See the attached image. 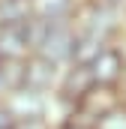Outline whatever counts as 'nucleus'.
Returning a JSON list of instances; mask_svg holds the SVG:
<instances>
[{
    "label": "nucleus",
    "mask_w": 126,
    "mask_h": 129,
    "mask_svg": "<svg viewBox=\"0 0 126 129\" xmlns=\"http://www.w3.org/2000/svg\"><path fill=\"white\" fill-rule=\"evenodd\" d=\"M117 102H120V96H117L114 87H96V84H93L90 93L75 105V111L84 114L87 120H93L96 126H99V120H105L111 111H117Z\"/></svg>",
    "instance_id": "20e7f679"
},
{
    "label": "nucleus",
    "mask_w": 126,
    "mask_h": 129,
    "mask_svg": "<svg viewBox=\"0 0 126 129\" xmlns=\"http://www.w3.org/2000/svg\"><path fill=\"white\" fill-rule=\"evenodd\" d=\"M57 78V63L39 57V54H30L24 60V87L27 90H36V93H45Z\"/></svg>",
    "instance_id": "39448f33"
},
{
    "label": "nucleus",
    "mask_w": 126,
    "mask_h": 129,
    "mask_svg": "<svg viewBox=\"0 0 126 129\" xmlns=\"http://www.w3.org/2000/svg\"><path fill=\"white\" fill-rule=\"evenodd\" d=\"M96 129H126V111H111L105 120H99Z\"/></svg>",
    "instance_id": "ddd939ff"
},
{
    "label": "nucleus",
    "mask_w": 126,
    "mask_h": 129,
    "mask_svg": "<svg viewBox=\"0 0 126 129\" xmlns=\"http://www.w3.org/2000/svg\"><path fill=\"white\" fill-rule=\"evenodd\" d=\"M0 96H3V90H0Z\"/></svg>",
    "instance_id": "f3484780"
},
{
    "label": "nucleus",
    "mask_w": 126,
    "mask_h": 129,
    "mask_svg": "<svg viewBox=\"0 0 126 129\" xmlns=\"http://www.w3.org/2000/svg\"><path fill=\"white\" fill-rule=\"evenodd\" d=\"M87 69L93 75L96 87H114L117 90V84L123 81V75H126V57H123V51H117V48H105Z\"/></svg>",
    "instance_id": "7ed1b4c3"
},
{
    "label": "nucleus",
    "mask_w": 126,
    "mask_h": 129,
    "mask_svg": "<svg viewBox=\"0 0 126 129\" xmlns=\"http://www.w3.org/2000/svg\"><path fill=\"white\" fill-rule=\"evenodd\" d=\"M6 102V108L12 111V117L15 120H27V117H42L45 114V99L42 93H36V90H15V93H6L3 96Z\"/></svg>",
    "instance_id": "423d86ee"
},
{
    "label": "nucleus",
    "mask_w": 126,
    "mask_h": 129,
    "mask_svg": "<svg viewBox=\"0 0 126 129\" xmlns=\"http://www.w3.org/2000/svg\"><path fill=\"white\" fill-rule=\"evenodd\" d=\"M0 129H15V117H12V111L6 108L3 96H0Z\"/></svg>",
    "instance_id": "2eb2a0df"
},
{
    "label": "nucleus",
    "mask_w": 126,
    "mask_h": 129,
    "mask_svg": "<svg viewBox=\"0 0 126 129\" xmlns=\"http://www.w3.org/2000/svg\"><path fill=\"white\" fill-rule=\"evenodd\" d=\"M72 27H78V36H96V39H108L111 33L117 30V12L111 6H102V3H84L81 9L72 12Z\"/></svg>",
    "instance_id": "f257e3e1"
},
{
    "label": "nucleus",
    "mask_w": 126,
    "mask_h": 129,
    "mask_svg": "<svg viewBox=\"0 0 126 129\" xmlns=\"http://www.w3.org/2000/svg\"><path fill=\"white\" fill-rule=\"evenodd\" d=\"M72 48H75V27L69 21H51L36 54L51 63H60V60H72Z\"/></svg>",
    "instance_id": "f03ea898"
},
{
    "label": "nucleus",
    "mask_w": 126,
    "mask_h": 129,
    "mask_svg": "<svg viewBox=\"0 0 126 129\" xmlns=\"http://www.w3.org/2000/svg\"><path fill=\"white\" fill-rule=\"evenodd\" d=\"M60 129H96V123H93V120H87L84 114L72 111V114L63 120V126H60Z\"/></svg>",
    "instance_id": "f8f14e48"
},
{
    "label": "nucleus",
    "mask_w": 126,
    "mask_h": 129,
    "mask_svg": "<svg viewBox=\"0 0 126 129\" xmlns=\"http://www.w3.org/2000/svg\"><path fill=\"white\" fill-rule=\"evenodd\" d=\"M30 57L24 24H6L0 27V60H24Z\"/></svg>",
    "instance_id": "6e6552de"
},
{
    "label": "nucleus",
    "mask_w": 126,
    "mask_h": 129,
    "mask_svg": "<svg viewBox=\"0 0 126 129\" xmlns=\"http://www.w3.org/2000/svg\"><path fill=\"white\" fill-rule=\"evenodd\" d=\"M15 129H51L45 117H27V120H15Z\"/></svg>",
    "instance_id": "4468645a"
},
{
    "label": "nucleus",
    "mask_w": 126,
    "mask_h": 129,
    "mask_svg": "<svg viewBox=\"0 0 126 129\" xmlns=\"http://www.w3.org/2000/svg\"><path fill=\"white\" fill-rule=\"evenodd\" d=\"M96 3H102V6H111V9H114V6H117V3H123V0H96Z\"/></svg>",
    "instance_id": "dca6fc26"
},
{
    "label": "nucleus",
    "mask_w": 126,
    "mask_h": 129,
    "mask_svg": "<svg viewBox=\"0 0 126 129\" xmlns=\"http://www.w3.org/2000/svg\"><path fill=\"white\" fill-rule=\"evenodd\" d=\"M105 51V42L102 39H96V36H78L75 33V48H72V60L78 66H90Z\"/></svg>",
    "instance_id": "9b49d317"
},
{
    "label": "nucleus",
    "mask_w": 126,
    "mask_h": 129,
    "mask_svg": "<svg viewBox=\"0 0 126 129\" xmlns=\"http://www.w3.org/2000/svg\"><path fill=\"white\" fill-rule=\"evenodd\" d=\"M33 18V0H0V27L27 24Z\"/></svg>",
    "instance_id": "1a4fd4ad"
},
{
    "label": "nucleus",
    "mask_w": 126,
    "mask_h": 129,
    "mask_svg": "<svg viewBox=\"0 0 126 129\" xmlns=\"http://www.w3.org/2000/svg\"><path fill=\"white\" fill-rule=\"evenodd\" d=\"M24 60H0V90H3V96L15 93V90H24Z\"/></svg>",
    "instance_id": "9d476101"
},
{
    "label": "nucleus",
    "mask_w": 126,
    "mask_h": 129,
    "mask_svg": "<svg viewBox=\"0 0 126 129\" xmlns=\"http://www.w3.org/2000/svg\"><path fill=\"white\" fill-rule=\"evenodd\" d=\"M90 87H93V75H90V69L87 66H72L66 75H63V84H60V96L66 102H72V105H78L81 99L90 93Z\"/></svg>",
    "instance_id": "0eeeda50"
}]
</instances>
